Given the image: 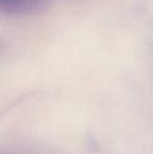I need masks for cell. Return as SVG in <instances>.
Here are the masks:
<instances>
[{
	"label": "cell",
	"instance_id": "6da1fadb",
	"mask_svg": "<svg viewBox=\"0 0 153 154\" xmlns=\"http://www.w3.org/2000/svg\"><path fill=\"white\" fill-rule=\"evenodd\" d=\"M51 0H0V10L8 16H29L45 11Z\"/></svg>",
	"mask_w": 153,
	"mask_h": 154
}]
</instances>
